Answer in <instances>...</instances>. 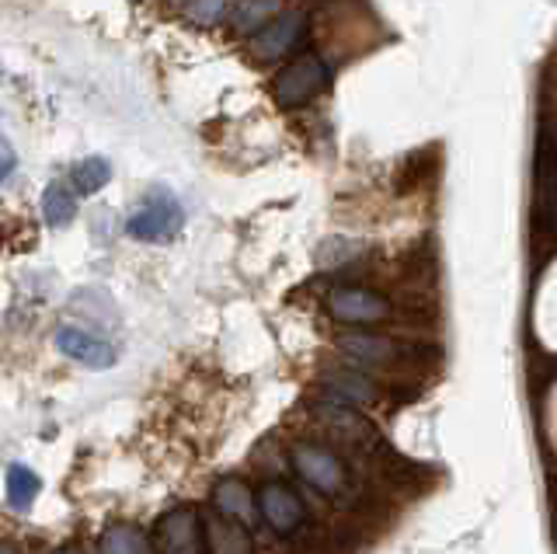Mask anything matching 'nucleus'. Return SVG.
Here are the masks:
<instances>
[{"instance_id": "nucleus-1", "label": "nucleus", "mask_w": 557, "mask_h": 554, "mask_svg": "<svg viewBox=\"0 0 557 554\" xmlns=\"http://www.w3.org/2000/svg\"><path fill=\"white\" fill-rule=\"evenodd\" d=\"M289 464L310 489H318L327 498H342V495H348V489H352L348 464L335 454V450H327L321 443H296L289 450Z\"/></svg>"}, {"instance_id": "nucleus-4", "label": "nucleus", "mask_w": 557, "mask_h": 554, "mask_svg": "<svg viewBox=\"0 0 557 554\" xmlns=\"http://www.w3.org/2000/svg\"><path fill=\"white\" fill-rule=\"evenodd\" d=\"M153 551L157 554H206L202 516L191 506H178L164 513L153 527Z\"/></svg>"}, {"instance_id": "nucleus-2", "label": "nucleus", "mask_w": 557, "mask_h": 554, "mask_svg": "<svg viewBox=\"0 0 557 554\" xmlns=\"http://www.w3.org/2000/svg\"><path fill=\"white\" fill-rule=\"evenodd\" d=\"M327 81H331L327 63L321 57H313V53H304V57H296L293 63H286L283 71L275 74L272 95H275V101L283 109H300V106H307L310 98H318L327 88Z\"/></svg>"}, {"instance_id": "nucleus-9", "label": "nucleus", "mask_w": 557, "mask_h": 554, "mask_svg": "<svg viewBox=\"0 0 557 554\" xmlns=\"http://www.w3.org/2000/svg\"><path fill=\"white\" fill-rule=\"evenodd\" d=\"M57 349L81 362L87 370H112L115 367V349L104 338L84 332V328H60L57 332Z\"/></svg>"}, {"instance_id": "nucleus-6", "label": "nucleus", "mask_w": 557, "mask_h": 554, "mask_svg": "<svg viewBox=\"0 0 557 554\" xmlns=\"http://www.w3.org/2000/svg\"><path fill=\"white\" fill-rule=\"evenodd\" d=\"M258 513L261 519L275 530V533H283V537H293L296 530H304L307 524V506H304V498L296 495L286 481H265L258 489Z\"/></svg>"}, {"instance_id": "nucleus-5", "label": "nucleus", "mask_w": 557, "mask_h": 554, "mask_svg": "<svg viewBox=\"0 0 557 554\" xmlns=\"http://www.w3.org/2000/svg\"><path fill=\"white\" fill-rule=\"evenodd\" d=\"M327 315L342 324H380L394 315L391 300L366 286H335L327 293Z\"/></svg>"}, {"instance_id": "nucleus-11", "label": "nucleus", "mask_w": 557, "mask_h": 554, "mask_svg": "<svg viewBox=\"0 0 557 554\" xmlns=\"http://www.w3.org/2000/svg\"><path fill=\"white\" fill-rule=\"evenodd\" d=\"M213 509L220 516H226V519H237V524H244L248 530H255V524H258V498H255V492L240 478H223V481H216V489H213Z\"/></svg>"}, {"instance_id": "nucleus-7", "label": "nucleus", "mask_w": 557, "mask_h": 554, "mask_svg": "<svg viewBox=\"0 0 557 554\" xmlns=\"http://www.w3.org/2000/svg\"><path fill=\"white\" fill-rule=\"evenodd\" d=\"M304 32H307V19L300 11H278L265 28H258L251 36V53L265 63L283 60L304 42Z\"/></svg>"}, {"instance_id": "nucleus-10", "label": "nucleus", "mask_w": 557, "mask_h": 554, "mask_svg": "<svg viewBox=\"0 0 557 554\" xmlns=\"http://www.w3.org/2000/svg\"><path fill=\"white\" fill-rule=\"evenodd\" d=\"M202 537H206V554H255L251 530L226 519L216 509L202 516Z\"/></svg>"}, {"instance_id": "nucleus-16", "label": "nucleus", "mask_w": 557, "mask_h": 554, "mask_svg": "<svg viewBox=\"0 0 557 554\" xmlns=\"http://www.w3.org/2000/svg\"><path fill=\"white\" fill-rule=\"evenodd\" d=\"M42 489V481L39 475L32 471V467L25 464H11L8 467V502H11V509H28L35 495H39Z\"/></svg>"}, {"instance_id": "nucleus-18", "label": "nucleus", "mask_w": 557, "mask_h": 554, "mask_svg": "<svg viewBox=\"0 0 557 554\" xmlns=\"http://www.w3.org/2000/svg\"><path fill=\"white\" fill-rule=\"evenodd\" d=\"M226 14V0H191L188 4V19H196V22H220Z\"/></svg>"}, {"instance_id": "nucleus-3", "label": "nucleus", "mask_w": 557, "mask_h": 554, "mask_svg": "<svg viewBox=\"0 0 557 554\" xmlns=\"http://www.w3.org/2000/svg\"><path fill=\"white\" fill-rule=\"evenodd\" d=\"M182 223H185L182 202L174 199L171 193H153L129 217L126 231L136 241H150V245H168V241H174V234L182 231Z\"/></svg>"}, {"instance_id": "nucleus-12", "label": "nucleus", "mask_w": 557, "mask_h": 554, "mask_svg": "<svg viewBox=\"0 0 557 554\" xmlns=\"http://www.w3.org/2000/svg\"><path fill=\"white\" fill-rule=\"evenodd\" d=\"M324 391L335 397V402L342 405H373L376 402V387H373V380H366L362 373L356 370H331L324 373Z\"/></svg>"}, {"instance_id": "nucleus-17", "label": "nucleus", "mask_w": 557, "mask_h": 554, "mask_svg": "<svg viewBox=\"0 0 557 554\" xmlns=\"http://www.w3.org/2000/svg\"><path fill=\"white\" fill-rule=\"evenodd\" d=\"M70 182L77 185V193H101L104 185L112 182V164L104 158H84L81 164H74V171H70Z\"/></svg>"}, {"instance_id": "nucleus-15", "label": "nucleus", "mask_w": 557, "mask_h": 554, "mask_svg": "<svg viewBox=\"0 0 557 554\" xmlns=\"http://www.w3.org/2000/svg\"><path fill=\"white\" fill-rule=\"evenodd\" d=\"M77 217V199L74 193H70L66 185H49L46 193H42V220L49 223V227H66L70 220Z\"/></svg>"}, {"instance_id": "nucleus-13", "label": "nucleus", "mask_w": 557, "mask_h": 554, "mask_svg": "<svg viewBox=\"0 0 557 554\" xmlns=\"http://www.w3.org/2000/svg\"><path fill=\"white\" fill-rule=\"evenodd\" d=\"M278 11H283V0H237L231 25L240 36H255V32L265 28Z\"/></svg>"}, {"instance_id": "nucleus-8", "label": "nucleus", "mask_w": 557, "mask_h": 554, "mask_svg": "<svg viewBox=\"0 0 557 554\" xmlns=\"http://www.w3.org/2000/svg\"><path fill=\"white\" fill-rule=\"evenodd\" d=\"M338 353L348 356L356 367H391L408 349L391 335H376V332H348L338 335Z\"/></svg>"}, {"instance_id": "nucleus-20", "label": "nucleus", "mask_w": 557, "mask_h": 554, "mask_svg": "<svg viewBox=\"0 0 557 554\" xmlns=\"http://www.w3.org/2000/svg\"><path fill=\"white\" fill-rule=\"evenodd\" d=\"M57 554H84V551H81L77 544H66V547H60Z\"/></svg>"}, {"instance_id": "nucleus-21", "label": "nucleus", "mask_w": 557, "mask_h": 554, "mask_svg": "<svg viewBox=\"0 0 557 554\" xmlns=\"http://www.w3.org/2000/svg\"><path fill=\"white\" fill-rule=\"evenodd\" d=\"M0 554H17V547L14 544H0Z\"/></svg>"}, {"instance_id": "nucleus-19", "label": "nucleus", "mask_w": 557, "mask_h": 554, "mask_svg": "<svg viewBox=\"0 0 557 554\" xmlns=\"http://www.w3.org/2000/svg\"><path fill=\"white\" fill-rule=\"evenodd\" d=\"M14 153H11V147L8 150H0V182H8V175H11V171H14Z\"/></svg>"}, {"instance_id": "nucleus-14", "label": "nucleus", "mask_w": 557, "mask_h": 554, "mask_svg": "<svg viewBox=\"0 0 557 554\" xmlns=\"http://www.w3.org/2000/svg\"><path fill=\"white\" fill-rule=\"evenodd\" d=\"M98 554H153V544L133 524H115L101 533Z\"/></svg>"}]
</instances>
